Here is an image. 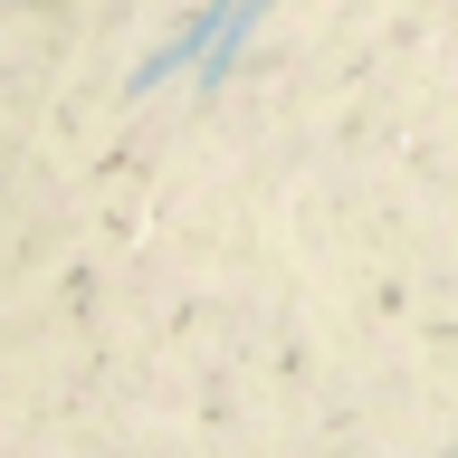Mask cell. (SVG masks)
<instances>
[{
	"instance_id": "cell-1",
	"label": "cell",
	"mask_w": 458,
	"mask_h": 458,
	"mask_svg": "<svg viewBox=\"0 0 458 458\" xmlns=\"http://www.w3.org/2000/svg\"><path fill=\"white\" fill-rule=\"evenodd\" d=\"M258 20H267V0H210V10L182 29V38H163V48L134 67V96H153V86H163V77H182V67H200V77L220 86L229 67H239V38H249Z\"/></svg>"
}]
</instances>
